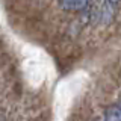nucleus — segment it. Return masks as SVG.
<instances>
[{"label": "nucleus", "mask_w": 121, "mask_h": 121, "mask_svg": "<svg viewBox=\"0 0 121 121\" xmlns=\"http://www.w3.org/2000/svg\"><path fill=\"white\" fill-rule=\"evenodd\" d=\"M89 0H60V6L65 11H82L88 6Z\"/></svg>", "instance_id": "nucleus-1"}, {"label": "nucleus", "mask_w": 121, "mask_h": 121, "mask_svg": "<svg viewBox=\"0 0 121 121\" xmlns=\"http://www.w3.org/2000/svg\"><path fill=\"white\" fill-rule=\"evenodd\" d=\"M104 121H121V104H111L104 111Z\"/></svg>", "instance_id": "nucleus-2"}, {"label": "nucleus", "mask_w": 121, "mask_h": 121, "mask_svg": "<svg viewBox=\"0 0 121 121\" xmlns=\"http://www.w3.org/2000/svg\"><path fill=\"white\" fill-rule=\"evenodd\" d=\"M120 2H121V0H108V3H109L111 6H117Z\"/></svg>", "instance_id": "nucleus-3"}]
</instances>
